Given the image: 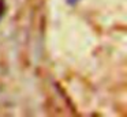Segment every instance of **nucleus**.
Returning a JSON list of instances; mask_svg holds the SVG:
<instances>
[{"label": "nucleus", "instance_id": "1", "mask_svg": "<svg viewBox=\"0 0 127 117\" xmlns=\"http://www.w3.org/2000/svg\"><path fill=\"white\" fill-rule=\"evenodd\" d=\"M3 14H4V3L0 0V16L3 15Z\"/></svg>", "mask_w": 127, "mask_h": 117}]
</instances>
